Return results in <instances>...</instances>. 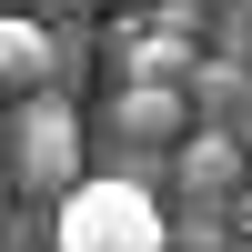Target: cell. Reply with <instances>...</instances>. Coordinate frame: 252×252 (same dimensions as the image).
Here are the masks:
<instances>
[{"mask_svg":"<svg viewBox=\"0 0 252 252\" xmlns=\"http://www.w3.org/2000/svg\"><path fill=\"white\" fill-rule=\"evenodd\" d=\"M111 141H131V152H182V141H192L182 81H131V91L111 101Z\"/></svg>","mask_w":252,"mask_h":252,"instance_id":"3957f363","label":"cell"},{"mask_svg":"<svg viewBox=\"0 0 252 252\" xmlns=\"http://www.w3.org/2000/svg\"><path fill=\"white\" fill-rule=\"evenodd\" d=\"M242 31H252V0H242Z\"/></svg>","mask_w":252,"mask_h":252,"instance_id":"9c48e42d","label":"cell"},{"mask_svg":"<svg viewBox=\"0 0 252 252\" xmlns=\"http://www.w3.org/2000/svg\"><path fill=\"white\" fill-rule=\"evenodd\" d=\"M121 40H131V81H192V31H182V20H161V31H131V20H121Z\"/></svg>","mask_w":252,"mask_h":252,"instance_id":"5b68a950","label":"cell"},{"mask_svg":"<svg viewBox=\"0 0 252 252\" xmlns=\"http://www.w3.org/2000/svg\"><path fill=\"white\" fill-rule=\"evenodd\" d=\"M232 222H242V232H252V192H242V212H232Z\"/></svg>","mask_w":252,"mask_h":252,"instance_id":"52a82bcc","label":"cell"},{"mask_svg":"<svg viewBox=\"0 0 252 252\" xmlns=\"http://www.w3.org/2000/svg\"><path fill=\"white\" fill-rule=\"evenodd\" d=\"M51 252H172V222H161L152 182L131 172H81L61 192V222H51Z\"/></svg>","mask_w":252,"mask_h":252,"instance_id":"6da1fadb","label":"cell"},{"mask_svg":"<svg viewBox=\"0 0 252 252\" xmlns=\"http://www.w3.org/2000/svg\"><path fill=\"white\" fill-rule=\"evenodd\" d=\"M40 10H61V0H40Z\"/></svg>","mask_w":252,"mask_h":252,"instance_id":"8fae6325","label":"cell"},{"mask_svg":"<svg viewBox=\"0 0 252 252\" xmlns=\"http://www.w3.org/2000/svg\"><path fill=\"white\" fill-rule=\"evenodd\" d=\"M121 10H161V0H121Z\"/></svg>","mask_w":252,"mask_h":252,"instance_id":"ba28073f","label":"cell"},{"mask_svg":"<svg viewBox=\"0 0 252 252\" xmlns=\"http://www.w3.org/2000/svg\"><path fill=\"white\" fill-rule=\"evenodd\" d=\"M51 71H61V40H51V20H40V10H0V101H31V91H51Z\"/></svg>","mask_w":252,"mask_h":252,"instance_id":"277c9868","label":"cell"},{"mask_svg":"<svg viewBox=\"0 0 252 252\" xmlns=\"http://www.w3.org/2000/svg\"><path fill=\"white\" fill-rule=\"evenodd\" d=\"M232 252H252V232H242V242H232Z\"/></svg>","mask_w":252,"mask_h":252,"instance_id":"30bf717a","label":"cell"},{"mask_svg":"<svg viewBox=\"0 0 252 252\" xmlns=\"http://www.w3.org/2000/svg\"><path fill=\"white\" fill-rule=\"evenodd\" d=\"M10 182L20 192H71L81 182V111L61 91L10 101Z\"/></svg>","mask_w":252,"mask_h":252,"instance_id":"7a4b0ae2","label":"cell"},{"mask_svg":"<svg viewBox=\"0 0 252 252\" xmlns=\"http://www.w3.org/2000/svg\"><path fill=\"white\" fill-rule=\"evenodd\" d=\"M232 182H242V152L222 131H192V141H182V192H232Z\"/></svg>","mask_w":252,"mask_h":252,"instance_id":"8992f818","label":"cell"}]
</instances>
